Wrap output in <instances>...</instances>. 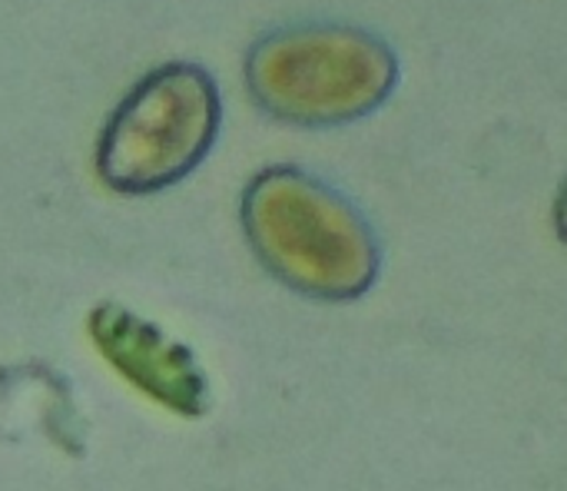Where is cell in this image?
Here are the masks:
<instances>
[{
    "label": "cell",
    "mask_w": 567,
    "mask_h": 491,
    "mask_svg": "<svg viewBox=\"0 0 567 491\" xmlns=\"http://www.w3.org/2000/svg\"><path fill=\"white\" fill-rule=\"evenodd\" d=\"M239 216L256 259L299 296L355 303L379 279L382 246L372 223L309 170H259L243 190Z\"/></svg>",
    "instance_id": "cell-1"
},
{
    "label": "cell",
    "mask_w": 567,
    "mask_h": 491,
    "mask_svg": "<svg viewBox=\"0 0 567 491\" xmlns=\"http://www.w3.org/2000/svg\"><path fill=\"white\" fill-rule=\"evenodd\" d=\"M249 96L269 116L326 130L365 120L399 86V57L355 23H286L246 53Z\"/></svg>",
    "instance_id": "cell-2"
},
{
    "label": "cell",
    "mask_w": 567,
    "mask_h": 491,
    "mask_svg": "<svg viewBox=\"0 0 567 491\" xmlns=\"http://www.w3.org/2000/svg\"><path fill=\"white\" fill-rule=\"evenodd\" d=\"M223 100L213 73L189 60L150 70L110 113L96 143V176L123 196H150L186 180L213 150Z\"/></svg>",
    "instance_id": "cell-3"
},
{
    "label": "cell",
    "mask_w": 567,
    "mask_h": 491,
    "mask_svg": "<svg viewBox=\"0 0 567 491\" xmlns=\"http://www.w3.org/2000/svg\"><path fill=\"white\" fill-rule=\"evenodd\" d=\"M90 339L106 366L126 379L140 396L153 399L173 416L196 419L209 406V386L196 356L169 339L150 319L120 303H100L90 319Z\"/></svg>",
    "instance_id": "cell-4"
}]
</instances>
